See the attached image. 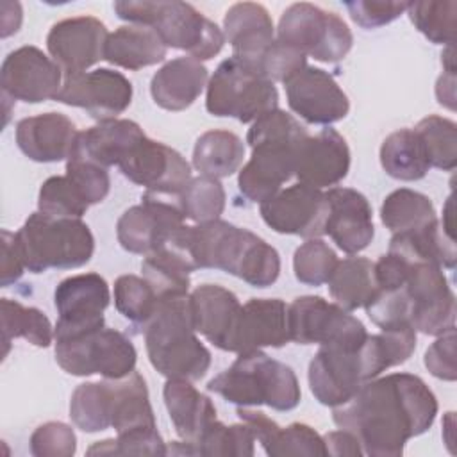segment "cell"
<instances>
[{"label":"cell","mask_w":457,"mask_h":457,"mask_svg":"<svg viewBox=\"0 0 457 457\" xmlns=\"http://www.w3.org/2000/svg\"><path fill=\"white\" fill-rule=\"evenodd\" d=\"M325 195L328 200L325 234H328L336 246L345 253L353 255L368 248L375 236L368 198L357 189L341 186L330 187Z\"/></svg>","instance_id":"cell-22"},{"label":"cell","mask_w":457,"mask_h":457,"mask_svg":"<svg viewBox=\"0 0 457 457\" xmlns=\"http://www.w3.org/2000/svg\"><path fill=\"white\" fill-rule=\"evenodd\" d=\"M25 262L20 253L14 232L2 230V257H0V286L7 287L14 284L25 271Z\"/></svg>","instance_id":"cell-55"},{"label":"cell","mask_w":457,"mask_h":457,"mask_svg":"<svg viewBox=\"0 0 457 457\" xmlns=\"http://www.w3.org/2000/svg\"><path fill=\"white\" fill-rule=\"evenodd\" d=\"M443 75L436 84L437 102L448 109H455V62H453V46H446L441 54Z\"/></svg>","instance_id":"cell-56"},{"label":"cell","mask_w":457,"mask_h":457,"mask_svg":"<svg viewBox=\"0 0 457 457\" xmlns=\"http://www.w3.org/2000/svg\"><path fill=\"white\" fill-rule=\"evenodd\" d=\"M255 436L252 428L241 421L236 425H223L221 421L211 423V427L202 434L195 443L177 441L168 453L179 455H237L252 457L253 455Z\"/></svg>","instance_id":"cell-38"},{"label":"cell","mask_w":457,"mask_h":457,"mask_svg":"<svg viewBox=\"0 0 457 457\" xmlns=\"http://www.w3.org/2000/svg\"><path fill=\"white\" fill-rule=\"evenodd\" d=\"M223 36L232 46V55L255 70L262 54L275 41V27L264 5L239 2L225 12Z\"/></svg>","instance_id":"cell-27"},{"label":"cell","mask_w":457,"mask_h":457,"mask_svg":"<svg viewBox=\"0 0 457 457\" xmlns=\"http://www.w3.org/2000/svg\"><path fill=\"white\" fill-rule=\"evenodd\" d=\"M437 398L423 378L412 373H389L362 384L332 420L352 432L364 455L400 457L405 443L427 432L437 414Z\"/></svg>","instance_id":"cell-1"},{"label":"cell","mask_w":457,"mask_h":457,"mask_svg":"<svg viewBox=\"0 0 457 457\" xmlns=\"http://www.w3.org/2000/svg\"><path fill=\"white\" fill-rule=\"evenodd\" d=\"M350 170V148L336 129H323L307 136L296 155L295 177L298 182L323 189L339 184Z\"/></svg>","instance_id":"cell-23"},{"label":"cell","mask_w":457,"mask_h":457,"mask_svg":"<svg viewBox=\"0 0 457 457\" xmlns=\"http://www.w3.org/2000/svg\"><path fill=\"white\" fill-rule=\"evenodd\" d=\"M307 136V129L282 109L253 121L246 134L252 157L237 175L241 195L255 204L275 196L295 175L296 155Z\"/></svg>","instance_id":"cell-4"},{"label":"cell","mask_w":457,"mask_h":457,"mask_svg":"<svg viewBox=\"0 0 457 457\" xmlns=\"http://www.w3.org/2000/svg\"><path fill=\"white\" fill-rule=\"evenodd\" d=\"M277 105L278 91L275 84L234 55L218 64L207 84L205 109L218 118L253 123L278 109Z\"/></svg>","instance_id":"cell-9"},{"label":"cell","mask_w":457,"mask_h":457,"mask_svg":"<svg viewBox=\"0 0 457 457\" xmlns=\"http://www.w3.org/2000/svg\"><path fill=\"white\" fill-rule=\"evenodd\" d=\"M14 236L25 268L32 273L80 268L95 252V237L80 218H54L37 211Z\"/></svg>","instance_id":"cell-8"},{"label":"cell","mask_w":457,"mask_h":457,"mask_svg":"<svg viewBox=\"0 0 457 457\" xmlns=\"http://www.w3.org/2000/svg\"><path fill=\"white\" fill-rule=\"evenodd\" d=\"M141 332L148 361L162 377L196 382L209 371L211 352L196 337L189 295L161 298Z\"/></svg>","instance_id":"cell-5"},{"label":"cell","mask_w":457,"mask_h":457,"mask_svg":"<svg viewBox=\"0 0 457 457\" xmlns=\"http://www.w3.org/2000/svg\"><path fill=\"white\" fill-rule=\"evenodd\" d=\"M332 300L352 312L364 309L378 293L375 278V262L366 257H346L337 261L332 275L327 280Z\"/></svg>","instance_id":"cell-34"},{"label":"cell","mask_w":457,"mask_h":457,"mask_svg":"<svg viewBox=\"0 0 457 457\" xmlns=\"http://www.w3.org/2000/svg\"><path fill=\"white\" fill-rule=\"evenodd\" d=\"M262 221L277 234L321 237L328 218V200L321 189L302 182L280 189L261 204Z\"/></svg>","instance_id":"cell-16"},{"label":"cell","mask_w":457,"mask_h":457,"mask_svg":"<svg viewBox=\"0 0 457 457\" xmlns=\"http://www.w3.org/2000/svg\"><path fill=\"white\" fill-rule=\"evenodd\" d=\"M177 200L186 220L205 223L220 220L225 209V189L218 179L198 175L186 182L177 193Z\"/></svg>","instance_id":"cell-43"},{"label":"cell","mask_w":457,"mask_h":457,"mask_svg":"<svg viewBox=\"0 0 457 457\" xmlns=\"http://www.w3.org/2000/svg\"><path fill=\"white\" fill-rule=\"evenodd\" d=\"M62 82L61 68L37 46H20L2 62L0 86L5 98L25 104L55 100Z\"/></svg>","instance_id":"cell-18"},{"label":"cell","mask_w":457,"mask_h":457,"mask_svg":"<svg viewBox=\"0 0 457 457\" xmlns=\"http://www.w3.org/2000/svg\"><path fill=\"white\" fill-rule=\"evenodd\" d=\"M236 414L252 428L255 441H259L262 450L271 457L327 455L323 437L305 423L278 427L277 421L264 412L248 407H237Z\"/></svg>","instance_id":"cell-28"},{"label":"cell","mask_w":457,"mask_h":457,"mask_svg":"<svg viewBox=\"0 0 457 457\" xmlns=\"http://www.w3.org/2000/svg\"><path fill=\"white\" fill-rule=\"evenodd\" d=\"M107 36L105 25L95 16L66 18L52 25L46 48L66 79L84 73L104 59Z\"/></svg>","instance_id":"cell-19"},{"label":"cell","mask_w":457,"mask_h":457,"mask_svg":"<svg viewBox=\"0 0 457 457\" xmlns=\"http://www.w3.org/2000/svg\"><path fill=\"white\" fill-rule=\"evenodd\" d=\"M289 341L296 345H361L368 332L362 321L321 296H298L287 305Z\"/></svg>","instance_id":"cell-12"},{"label":"cell","mask_w":457,"mask_h":457,"mask_svg":"<svg viewBox=\"0 0 457 457\" xmlns=\"http://www.w3.org/2000/svg\"><path fill=\"white\" fill-rule=\"evenodd\" d=\"M75 123L62 112H43L29 116L16 125V145L25 157L36 162L68 161L75 139Z\"/></svg>","instance_id":"cell-25"},{"label":"cell","mask_w":457,"mask_h":457,"mask_svg":"<svg viewBox=\"0 0 457 457\" xmlns=\"http://www.w3.org/2000/svg\"><path fill=\"white\" fill-rule=\"evenodd\" d=\"M380 164L396 180H420L430 170L427 150L414 129L391 132L380 145Z\"/></svg>","instance_id":"cell-37"},{"label":"cell","mask_w":457,"mask_h":457,"mask_svg":"<svg viewBox=\"0 0 457 457\" xmlns=\"http://www.w3.org/2000/svg\"><path fill=\"white\" fill-rule=\"evenodd\" d=\"M159 302L161 298L143 277L121 275L114 282V305L118 312L139 330L150 321Z\"/></svg>","instance_id":"cell-46"},{"label":"cell","mask_w":457,"mask_h":457,"mask_svg":"<svg viewBox=\"0 0 457 457\" xmlns=\"http://www.w3.org/2000/svg\"><path fill=\"white\" fill-rule=\"evenodd\" d=\"M275 37L321 62H337L348 55L353 36L343 18L314 4L289 5L277 27Z\"/></svg>","instance_id":"cell-10"},{"label":"cell","mask_w":457,"mask_h":457,"mask_svg":"<svg viewBox=\"0 0 457 457\" xmlns=\"http://www.w3.org/2000/svg\"><path fill=\"white\" fill-rule=\"evenodd\" d=\"M345 7L353 23H357L362 29H377L400 18L407 11L409 2L353 0V2H345Z\"/></svg>","instance_id":"cell-53"},{"label":"cell","mask_w":457,"mask_h":457,"mask_svg":"<svg viewBox=\"0 0 457 457\" xmlns=\"http://www.w3.org/2000/svg\"><path fill=\"white\" fill-rule=\"evenodd\" d=\"M412 25L434 45L452 46L455 39V0H418L409 2L405 11Z\"/></svg>","instance_id":"cell-44"},{"label":"cell","mask_w":457,"mask_h":457,"mask_svg":"<svg viewBox=\"0 0 457 457\" xmlns=\"http://www.w3.org/2000/svg\"><path fill=\"white\" fill-rule=\"evenodd\" d=\"M207 68L189 57H175L159 68L150 80V95L161 109L184 111L202 95L207 86Z\"/></svg>","instance_id":"cell-30"},{"label":"cell","mask_w":457,"mask_h":457,"mask_svg":"<svg viewBox=\"0 0 457 457\" xmlns=\"http://www.w3.org/2000/svg\"><path fill=\"white\" fill-rule=\"evenodd\" d=\"M21 5L18 2L12 4V12H9L7 2L2 4V37H7L14 32H18L21 25Z\"/></svg>","instance_id":"cell-58"},{"label":"cell","mask_w":457,"mask_h":457,"mask_svg":"<svg viewBox=\"0 0 457 457\" xmlns=\"http://www.w3.org/2000/svg\"><path fill=\"white\" fill-rule=\"evenodd\" d=\"M55 100L80 107L98 121L116 120L132 102V84L120 71L98 68L66 77Z\"/></svg>","instance_id":"cell-17"},{"label":"cell","mask_w":457,"mask_h":457,"mask_svg":"<svg viewBox=\"0 0 457 457\" xmlns=\"http://www.w3.org/2000/svg\"><path fill=\"white\" fill-rule=\"evenodd\" d=\"M137 352L120 330L102 327L89 334L55 341V362L73 377L123 378L134 371Z\"/></svg>","instance_id":"cell-11"},{"label":"cell","mask_w":457,"mask_h":457,"mask_svg":"<svg viewBox=\"0 0 457 457\" xmlns=\"http://www.w3.org/2000/svg\"><path fill=\"white\" fill-rule=\"evenodd\" d=\"M414 132L420 136L430 168L452 171L457 166V125L455 121L430 114L418 121Z\"/></svg>","instance_id":"cell-45"},{"label":"cell","mask_w":457,"mask_h":457,"mask_svg":"<svg viewBox=\"0 0 457 457\" xmlns=\"http://www.w3.org/2000/svg\"><path fill=\"white\" fill-rule=\"evenodd\" d=\"M423 362L436 378L448 382L455 380V328L437 336V339L427 348Z\"/></svg>","instance_id":"cell-54"},{"label":"cell","mask_w":457,"mask_h":457,"mask_svg":"<svg viewBox=\"0 0 457 457\" xmlns=\"http://www.w3.org/2000/svg\"><path fill=\"white\" fill-rule=\"evenodd\" d=\"M403 287L409 296V320L416 332L437 337L455 328V295L443 268L411 262Z\"/></svg>","instance_id":"cell-15"},{"label":"cell","mask_w":457,"mask_h":457,"mask_svg":"<svg viewBox=\"0 0 457 457\" xmlns=\"http://www.w3.org/2000/svg\"><path fill=\"white\" fill-rule=\"evenodd\" d=\"M112 382H84L75 387L70 398V418L77 428L87 434L102 432L112 421Z\"/></svg>","instance_id":"cell-39"},{"label":"cell","mask_w":457,"mask_h":457,"mask_svg":"<svg viewBox=\"0 0 457 457\" xmlns=\"http://www.w3.org/2000/svg\"><path fill=\"white\" fill-rule=\"evenodd\" d=\"M305 66H307V57L302 52L280 43L275 37V41L270 45V48L259 59L255 71L271 82L284 84L293 75L302 71Z\"/></svg>","instance_id":"cell-50"},{"label":"cell","mask_w":457,"mask_h":457,"mask_svg":"<svg viewBox=\"0 0 457 457\" xmlns=\"http://www.w3.org/2000/svg\"><path fill=\"white\" fill-rule=\"evenodd\" d=\"M134 184L154 193H179L191 179L189 162L171 146L141 137L118 164Z\"/></svg>","instance_id":"cell-20"},{"label":"cell","mask_w":457,"mask_h":457,"mask_svg":"<svg viewBox=\"0 0 457 457\" xmlns=\"http://www.w3.org/2000/svg\"><path fill=\"white\" fill-rule=\"evenodd\" d=\"M164 245L191 271L221 270L253 287H268L280 275V255L271 245L223 220L182 225Z\"/></svg>","instance_id":"cell-3"},{"label":"cell","mask_w":457,"mask_h":457,"mask_svg":"<svg viewBox=\"0 0 457 457\" xmlns=\"http://www.w3.org/2000/svg\"><path fill=\"white\" fill-rule=\"evenodd\" d=\"M414 348L416 330L409 325L368 334L361 345H321L309 362L311 393L321 405H343L362 384L403 364Z\"/></svg>","instance_id":"cell-2"},{"label":"cell","mask_w":457,"mask_h":457,"mask_svg":"<svg viewBox=\"0 0 457 457\" xmlns=\"http://www.w3.org/2000/svg\"><path fill=\"white\" fill-rule=\"evenodd\" d=\"M0 320H2V343L4 357L9 352V345L14 337H23L37 348H46L54 341V327L48 316L36 309L21 305L16 300H0Z\"/></svg>","instance_id":"cell-40"},{"label":"cell","mask_w":457,"mask_h":457,"mask_svg":"<svg viewBox=\"0 0 457 457\" xmlns=\"http://www.w3.org/2000/svg\"><path fill=\"white\" fill-rule=\"evenodd\" d=\"M37 209L54 218H82L89 204L66 175H57L41 184Z\"/></svg>","instance_id":"cell-47"},{"label":"cell","mask_w":457,"mask_h":457,"mask_svg":"<svg viewBox=\"0 0 457 457\" xmlns=\"http://www.w3.org/2000/svg\"><path fill=\"white\" fill-rule=\"evenodd\" d=\"M245 159L243 139L230 130H207L193 148V166L200 175L225 179L239 171Z\"/></svg>","instance_id":"cell-36"},{"label":"cell","mask_w":457,"mask_h":457,"mask_svg":"<svg viewBox=\"0 0 457 457\" xmlns=\"http://www.w3.org/2000/svg\"><path fill=\"white\" fill-rule=\"evenodd\" d=\"M109 302V284L98 273H79L61 280L54 291L59 314L54 341L79 337L105 327L104 311Z\"/></svg>","instance_id":"cell-14"},{"label":"cell","mask_w":457,"mask_h":457,"mask_svg":"<svg viewBox=\"0 0 457 457\" xmlns=\"http://www.w3.org/2000/svg\"><path fill=\"white\" fill-rule=\"evenodd\" d=\"M162 398L177 436L184 443H195L216 421V407L191 380L168 378Z\"/></svg>","instance_id":"cell-31"},{"label":"cell","mask_w":457,"mask_h":457,"mask_svg":"<svg viewBox=\"0 0 457 457\" xmlns=\"http://www.w3.org/2000/svg\"><path fill=\"white\" fill-rule=\"evenodd\" d=\"M380 220L393 234L423 227L434 220L436 209L432 200L414 189L400 187L389 193L380 205Z\"/></svg>","instance_id":"cell-41"},{"label":"cell","mask_w":457,"mask_h":457,"mask_svg":"<svg viewBox=\"0 0 457 457\" xmlns=\"http://www.w3.org/2000/svg\"><path fill=\"white\" fill-rule=\"evenodd\" d=\"M66 177L77 186V189L82 193V196L89 205L100 204L109 195V189H111L109 173L105 168L95 162L70 157L66 161Z\"/></svg>","instance_id":"cell-52"},{"label":"cell","mask_w":457,"mask_h":457,"mask_svg":"<svg viewBox=\"0 0 457 457\" xmlns=\"http://www.w3.org/2000/svg\"><path fill=\"white\" fill-rule=\"evenodd\" d=\"M146 134L132 120H107L77 134L70 157L95 162L102 168L118 166L129 150ZM68 157V159H70Z\"/></svg>","instance_id":"cell-29"},{"label":"cell","mask_w":457,"mask_h":457,"mask_svg":"<svg viewBox=\"0 0 457 457\" xmlns=\"http://www.w3.org/2000/svg\"><path fill=\"white\" fill-rule=\"evenodd\" d=\"M112 382V421L116 434L154 428L155 416L148 398V387L141 373L136 370L123 378H111Z\"/></svg>","instance_id":"cell-35"},{"label":"cell","mask_w":457,"mask_h":457,"mask_svg":"<svg viewBox=\"0 0 457 457\" xmlns=\"http://www.w3.org/2000/svg\"><path fill=\"white\" fill-rule=\"evenodd\" d=\"M387 252L400 255L407 262H430L446 270H453L457 259L453 234L439 220L393 234Z\"/></svg>","instance_id":"cell-32"},{"label":"cell","mask_w":457,"mask_h":457,"mask_svg":"<svg viewBox=\"0 0 457 457\" xmlns=\"http://www.w3.org/2000/svg\"><path fill=\"white\" fill-rule=\"evenodd\" d=\"M30 453L36 457H71L77 450V437L70 425L48 421L30 436Z\"/></svg>","instance_id":"cell-51"},{"label":"cell","mask_w":457,"mask_h":457,"mask_svg":"<svg viewBox=\"0 0 457 457\" xmlns=\"http://www.w3.org/2000/svg\"><path fill=\"white\" fill-rule=\"evenodd\" d=\"M112 7L120 20L150 27L166 48L184 50L200 62L212 59L223 48V30L187 2L123 0L114 2Z\"/></svg>","instance_id":"cell-7"},{"label":"cell","mask_w":457,"mask_h":457,"mask_svg":"<svg viewBox=\"0 0 457 457\" xmlns=\"http://www.w3.org/2000/svg\"><path fill=\"white\" fill-rule=\"evenodd\" d=\"M177 193L145 191L141 204L129 207L116 223V237L123 250L148 255L161 248L184 225Z\"/></svg>","instance_id":"cell-13"},{"label":"cell","mask_w":457,"mask_h":457,"mask_svg":"<svg viewBox=\"0 0 457 457\" xmlns=\"http://www.w3.org/2000/svg\"><path fill=\"white\" fill-rule=\"evenodd\" d=\"M207 389L237 407L268 405L282 412L293 411L302 400L293 368L262 350L237 353L227 370L209 380Z\"/></svg>","instance_id":"cell-6"},{"label":"cell","mask_w":457,"mask_h":457,"mask_svg":"<svg viewBox=\"0 0 457 457\" xmlns=\"http://www.w3.org/2000/svg\"><path fill=\"white\" fill-rule=\"evenodd\" d=\"M287 343V305L280 298H250L241 305L230 352L280 348Z\"/></svg>","instance_id":"cell-24"},{"label":"cell","mask_w":457,"mask_h":457,"mask_svg":"<svg viewBox=\"0 0 457 457\" xmlns=\"http://www.w3.org/2000/svg\"><path fill=\"white\" fill-rule=\"evenodd\" d=\"M323 445H325V453L327 455H334V457H341V455L361 457V455H364L357 437L352 432L345 430V428L327 432L323 436Z\"/></svg>","instance_id":"cell-57"},{"label":"cell","mask_w":457,"mask_h":457,"mask_svg":"<svg viewBox=\"0 0 457 457\" xmlns=\"http://www.w3.org/2000/svg\"><path fill=\"white\" fill-rule=\"evenodd\" d=\"M337 261L336 252L323 239L311 237L295 250L293 271L298 282L318 287L327 284Z\"/></svg>","instance_id":"cell-48"},{"label":"cell","mask_w":457,"mask_h":457,"mask_svg":"<svg viewBox=\"0 0 457 457\" xmlns=\"http://www.w3.org/2000/svg\"><path fill=\"white\" fill-rule=\"evenodd\" d=\"M289 109L312 125H332L341 121L350 102L334 77L316 66H305L302 71L284 82Z\"/></svg>","instance_id":"cell-21"},{"label":"cell","mask_w":457,"mask_h":457,"mask_svg":"<svg viewBox=\"0 0 457 457\" xmlns=\"http://www.w3.org/2000/svg\"><path fill=\"white\" fill-rule=\"evenodd\" d=\"M141 273L159 298H168L187 295L191 284L189 275L193 271L171 248L164 245L145 255L141 262Z\"/></svg>","instance_id":"cell-42"},{"label":"cell","mask_w":457,"mask_h":457,"mask_svg":"<svg viewBox=\"0 0 457 457\" xmlns=\"http://www.w3.org/2000/svg\"><path fill=\"white\" fill-rule=\"evenodd\" d=\"M189 307L195 330L216 348L230 352L241 312L237 296L218 284H202L189 295Z\"/></svg>","instance_id":"cell-26"},{"label":"cell","mask_w":457,"mask_h":457,"mask_svg":"<svg viewBox=\"0 0 457 457\" xmlns=\"http://www.w3.org/2000/svg\"><path fill=\"white\" fill-rule=\"evenodd\" d=\"M166 50L161 37L150 27L130 23L107 36L104 59L114 66L136 71L164 61Z\"/></svg>","instance_id":"cell-33"},{"label":"cell","mask_w":457,"mask_h":457,"mask_svg":"<svg viewBox=\"0 0 457 457\" xmlns=\"http://www.w3.org/2000/svg\"><path fill=\"white\" fill-rule=\"evenodd\" d=\"M87 455H166L168 448L157 427L118 434L116 439H104L91 445Z\"/></svg>","instance_id":"cell-49"}]
</instances>
